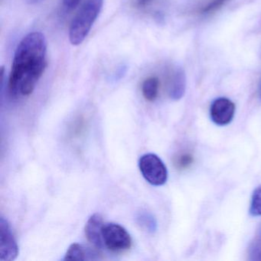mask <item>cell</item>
<instances>
[{"mask_svg": "<svg viewBox=\"0 0 261 261\" xmlns=\"http://www.w3.org/2000/svg\"><path fill=\"white\" fill-rule=\"evenodd\" d=\"M229 1L230 0H211L201 9V12L203 14H210L219 10Z\"/></svg>", "mask_w": 261, "mask_h": 261, "instance_id": "14", "label": "cell"}, {"mask_svg": "<svg viewBox=\"0 0 261 261\" xmlns=\"http://www.w3.org/2000/svg\"><path fill=\"white\" fill-rule=\"evenodd\" d=\"M250 215L253 217L261 216V185L252 194Z\"/></svg>", "mask_w": 261, "mask_h": 261, "instance_id": "13", "label": "cell"}, {"mask_svg": "<svg viewBox=\"0 0 261 261\" xmlns=\"http://www.w3.org/2000/svg\"><path fill=\"white\" fill-rule=\"evenodd\" d=\"M105 247L113 252H123L132 246V238L127 230L115 223L105 224L103 227Z\"/></svg>", "mask_w": 261, "mask_h": 261, "instance_id": "4", "label": "cell"}, {"mask_svg": "<svg viewBox=\"0 0 261 261\" xmlns=\"http://www.w3.org/2000/svg\"><path fill=\"white\" fill-rule=\"evenodd\" d=\"M103 4V0H85L70 25L71 45H79L85 41L98 17Z\"/></svg>", "mask_w": 261, "mask_h": 261, "instance_id": "2", "label": "cell"}, {"mask_svg": "<svg viewBox=\"0 0 261 261\" xmlns=\"http://www.w3.org/2000/svg\"><path fill=\"white\" fill-rule=\"evenodd\" d=\"M100 259L98 252L94 249L74 243L65 253L64 260H93Z\"/></svg>", "mask_w": 261, "mask_h": 261, "instance_id": "9", "label": "cell"}, {"mask_svg": "<svg viewBox=\"0 0 261 261\" xmlns=\"http://www.w3.org/2000/svg\"><path fill=\"white\" fill-rule=\"evenodd\" d=\"M81 0H62L64 9L66 11L71 12L79 5Z\"/></svg>", "mask_w": 261, "mask_h": 261, "instance_id": "16", "label": "cell"}, {"mask_svg": "<svg viewBox=\"0 0 261 261\" xmlns=\"http://www.w3.org/2000/svg\"><path fill=\"white\" fill-rule=\"evenodd\" d=\"M19 255V247L8 221L0 218V260L13 261Z\"/></svg>", "mask_w": 261, "mask_h": 261, "instance_id": "5", "label": "cell"}, {"mask_svg": "<svg viewBox=\"0 0 261 261\" xmlns=\"http://www.w3.org/2000/svg\"><path fill=\"white\" fill-rule=\"evenodd\" d=\"M235 105L225 97H219L214 100L210 108L211 119L218 126H226L233 120Z\"/></svg>", "mask_w": 261, "mask_h": 261, "instance_id": "6", "label": "cell"}, {"mask_svg": "<svg viewBox=\"0 0 261 261\" xmlns=\"http://www.w3.org/2000/svg\"><path fill=\"white\" fill-rule=\"evenodd\" d=\"M47 42L39 32L30 33L16 48L9 79L12 97H28L36 88L47 66Z\"/></svg>", "mask_w": 261, "mask_h": 261, "instance_id": "1", "label": "cell"}, {"mask_svg": "<svg viewBox=\"0 0 261 261\" xmlns=\"http://www.w3.org/2000/svg\"><path fill=\"white\" fill-rule=\"evenodd\" d=\"M135 221L137 225L149 233H154L156 232L157 221L152 214L147 211L142 210L136 214Z\"/></svg>", "mask_w": 261, "mask_h": 261, "instance_id": "10", "label": "cell"}, {"mask_svg": "<svg viewBox=\"0 0 261 261\" xmlns=\"http://www.w3.org/2000/svg\"><path fill=\"white\" fill-rule=\"evenodd\" d=\"M186 88V77L182 68L176 67L172 70L169 79L168 92L172 100H178L184 96Z\"/></svg>", "mask_w": 261, "mask_h": 261, "instance_id": "8", "label": "cell"}, {"mask_svg": "<svg viewBox=\"0 0 261 261\" xmlns=\"http://www.w3.org/2000/svg\"><path fill=\"white\" fill-rule=\"evenodd\" d=\"M193 157L191 154L184 153L178 155L175 161V165L179 169H185L189 168L193 163Z\"/></svg>", "mask_w": 261, "mask_h": 261, "instance_id": "15", "label": "cell"}, {"mask_svg": "<svg viewBox=\"0 0 261 261\" xmlns=\"http://www.w3.org/2000/svg\"><path fill=\"white\" fill-rule=\"evenodd\" d=\"M257 94L258 98H259V101L261 102V79L259 81V85H258Z\"/></svg>", "mask_w": 261, "mask_h": 261, "instance_id": "18", "label": "cell"}, {"mask_svg": "<svg viewBox=\"0 0 261 261\" xmlns=\"http://www.w3.org/2000/svg\"><path fill=\"white\" fill-rule=\"evenodd\" d=\"M160 81L156 77L146 79L142 85V93L143 97L149 102H153L158 97Z\"/></svg>", "mask_w": 261, "mask_h": 261, "instance_id": "11", "label": "cell"}, {"mask_svg": "<svg viewBox=\"0 0 261 261\" xmlns=\"http://www.w3.org/2000/svg\"><path fill=\"white\" fill-rule=\"evenodd\" d=\"M152 0H137V4H138L140 7H143V6H146V4L150 3Z\"/></svg>", "mask_w": 261, "mask_h": 261, "instance_id": "17", "label": "cell"}, {"mask_svg": "<svg viewBox=\"0 0 261 261\" xmlns=\"http://www.w3.org/2000/svg\"><path fill=\"white\" fill-rule=\"evenodd\" d=\"M249 259L261 260V226H259L249 247Z\"/></svg>", "mask_w": 261, "mask_h": 261, "instance_id": "12", "label": "cell"}, {"mask_svg": "<svg viewBox=\"0 0 261 261\" xmlns=\"http://www.w3.org/2000/svg\"><path fill=\"white\" fill-rule=\"evenodd\" d=\"M103 218L100 214L91 215L85 226V235L88 241L97 250H101L105 244L103 239Z\"/></svg>", "mask_w": 261, "mask_h": 261, "instance_id": "7", "label": "cell"}, {"mask_svg": "<svg viewBox=\"0 0 261 261\" xmlns=\"http://www.w3.org/2000/svg\"><path fill=\"white\" fill-rule=\"evenodd\" d=\"M139 168L143 178L152 186H163L167 181V168L155 154L146 153L142 155L139 161Z\"/></svg>", "mask_w": 261, "mask_h": 261, "instance_id": "3", "label": "cell"}]
</instances>
